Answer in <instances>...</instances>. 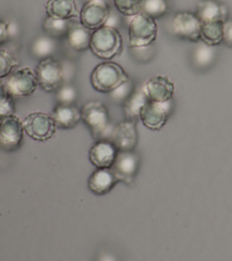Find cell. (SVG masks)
Segmentation results:
<instances>
[{
  "instance_id": "13",
  "label": "cell",
  "mask_w": 232,
  "mask_h": 261,
  "mask_svg": "<svg viewBox=\"0 0 232 261\" xmlns=\"http://www.w3.org/2000/svg\"><path fill=\"white\" fill-rule=\"evenodd\" d=\"M142 90L149 100L155 102L170 101L175 91L174 83L165 75H157L150 79Z\"/></svg>"
},
{
  "instance_id": "25",
  "label": "cell",
  "mask_w": 232,
  "mask_h": 261,
  "mask_svg": "<svg viewBox=\"0 0 232 261\" xmlns=\"http://www.w3.org/2000/svg\"><path fill=\"white\" fill-rule=\"evenodd\" d=\"M193 62L196 66L207 67L214 62L215 59V50L213 46H209L201 41H198V44L194 48Z\"/></svg>"
},
{
  "instance_id": "23",
  "label": "cell",
  "mask_w": 232,
  "mask_h": 261,
  "mask_svg": "<svg viewBox=\"0 0 232 261\" xmlns=\"http://www.w3.org/2000/svg\"><path fill=\"white\" fill-rule=\"evenodd\" d=\"M70 19H61L54 18L51 16H47L43 23V29L46 34L53 38L58 39L67 36L69 28H70Z\"/></svg>"
},
{
  "instance_id": "27",
  "label": "cell",
  "mask_w": 232,
  "mask_h": 261,
  "mask_svg": "<svg viewBox=\"0 0 232 261\" xmlns=\"http://www.w3.org/2000/svg\"><path fill=\"white\" fill-rule=\"evenodd\" d=\"M115 8L123 15L133 16L141 12L142 0H113Z\"/></svg>"
},
{
  "instance_id": "10",
  "label": "cell",
  "mask_w": 232,
  "mask_h": 261,
  "mask_svg": "<svg viewBox=\"0 0 232 261\" xmlns=\"http://www.w3.org/2000/svg\"><path fill=\"white\" fill-rule=\"evenodd\" d=\"M22 121L16 115L6 116L0 119V145L5 150L17 149L23 138Z\"/></svg>"
},
{
  "instance_id": "34",
  "label": "cell",
  "mask_w": 232,
  "mask_h": 261,
  "mask_svg": "<svg viewBox=\"0 0 232 261\" xmlns=\"http://www.w3.org/2000/svg\"><path fill=\"white\" fill-rule=\"evenodd\" d=\"M10 98H11V96L8 94L5 84L0 81V106L2 104H4L6 101H8Z\"/></svg>"
},
{
  "instance_id": "24",
  "label": "cell",
  "mask_w": 232,
  "mask_h": 261,
  "mask_svg": "<svg viewBox=\"0 0 232 261\" xmlns=\"http://www.w3.org/2000/svg\"><path fill=\"white\" fill-rule=\"evenodd\" d=\"M56 49L55 40L49 36L38 37L32 44V54L40 60L51 57Z\"/></svg>"
},
{
  "instance_id": "32",
  "label": "cell",
  "mask_w": 232,
  "mask_h": 261,
  "mask_svg": "<svg viewBox=\"0 0 232 261\" xmlns=\"http://www.w3.org/2000/svg\"><path fill=\"white\" fill-rule=\"evenodd\" d=\"M13 114H14V104L11 97L8 101H6L4 104L0 106V119Z\"/></svg>"
},
{
  "instance_id": "5",
  "label": "cell",
  "mask_w": 232,
  "mask_h": 261,
  "mask_svg": "<svg viewBox=\"0 0 232 261\" xmlns=\"http://www.w3.org/2000/svg\"><path fill=\"white\" fill-rule=\"evenodd\" d=\"M8 94L13 97L31 96L39 86L36 72L30 67H21L13 70L4 82Z\"/></svg>"
},
{
  "instance_id": "3",
  "label": "cell",
  "mask_w": 232,
  "mask_h": 261,
  "mask_svg": "<svg viewBox=\"0 0 232 261\" xmlns=\"http://www.w3.org/2000/svg\"><path fill=\"white\" fill-rule=\"evenodd\" d=\"M81 120L91 129L94 138L98 140H109L112 125L106 106L99 101H91L80 109Z\"/></svg>"
},
{
  "instance_id": "9",
  "label": "cell",
  "mask_w": 232,
  "mask_h": 261,
  "mask_svg": "<svg viewBox=\"0 0 232 261\" xmlns=\"http://www.w3.org/2000/svg\"><path fill=\"white\" fill-rule=\"evenodd\" d=\"M110 6L105 0H88L79 13L80 23L91 31L105 25L110 16Z\"/></svg>"
},
{
  "instance_id": "26",
  "label": "cell",
  "mask_w": 232,
  "mask_h": 261,
  "mask_svg": "<svg viewBox=\"0 0 232 261\" xmlns=\"http://www.w3.org/2000/svg\"><path fill=\"white\" fill-rule=\"evenodd\" d=\"M141 12L154 19L161 18L169 12V5L166 0H142Z\"/></svg>"
},
{
  "instance_id": "29",
  "label": "cell",
  "mask_w": 232,
  "mask_h": 261,
  "mask_svg": "<svg viewBox=\"0 0 232 261\" xmlns=\"http://www.w3.org/2000/svg\"><path fill=\"white\" fill-rule=\"evenodd\" d=\"M77 98L76 89L71 85L63 84L56 91V99L58 104L62 105H73Z\"/></svg>"
},
{
  "instance_id": "14",
  "label": "cell",
  "mask_w": 232,
  "mask_h": 261,
  "mask_svg": "<svg viewBox=\"0 0 232 261\" xmlns=\"http://www.w3.org/2000/svg\"><path fill=\"white\" fill-rule=\"evenodd\" d=\"M108 141L113 143L118 151H131L136 143L134 121H123L113 127Z\"/></svg>"
},
{
  "instance_id": "28",
  "label": "cell",
  "mask_w": 232,
  "mask_h": 261,
  "mask_svg": "<svg viewBox=\"0 0 232 261\" xmlns=\"http://www.w3.org/2000/svg\"><path fill=\"white\" fill-rule=\"evenodd\" d=\"M18 64V61L7 50L0 49V79L8 76Z\"/></svg>"
},
{
  "instance_id": "20",
  "label": "cell",
  "mask_w": 232,
  "mask_h": 261,
  "mask_svg": "<svg viewBox=\"0 0 232 261\" xmlns=\"http://www.w3.org/2000/svg\"><path fill=\"white\" fill-rule=\"evenodd\" d=\"M92 33L91 30L86 29L81 23H71L67 34L70 47L78 52L86 50L90 48Z\"/></svg>"
},
{
  "instance_id": "16",
  "label": "cell",
  "mask_w": 232,
  "mask_h": 261,
  "mask_svg": "<svg viewBox=\"0 0 232 261\" xmlns=\"http://www.w3.org/2000/svg\"><path fill=\"white\" fill-rule=\"evenodd\" d=\"M195 14L201 23L227 20L228 10L225 5L216 0H201L196 5Z\"/></svg>"
},
{
  "instance_id": "19",
  "label": "cell",
  "mask_w": 232,
  "mask_h": 261,
  "mask_svg": "<svg viewBox=\"0 0 232 261\" xmlns=\"http://www.w3.org/2000/svg\"><path fill=\"white\" fill-rule=\"evenodd\" d=\"M46 13L54 18L71 19L77 15V6L75 0H48Z\"/></svg>"
},
{
  "instance_id": "12",
  "label": "cell",
  "mask_w": 232,
  "mask_h": 261,
  "mask_svg": "<svg viewBox=\"0 0 232 261\" xmlns=\"http://www.w3.org/2000/svg\"><path fill=\"white\" fill-rule=\"evenodd\" d=\"M169 101L155 102L149 100L141 108L139 117L142 123L151 129L161 128L168 117Z\"/></svg>"
},
{
  "instance_id": "8",
  "label": "cell",
  "mask_w": 232,
  "mask_h": 261,
  "mask_svg": "<svg viewBox=\"0 0 232 261\" xmlns=\"http://www.w3.org/2000/svg\"><path fill=\"white\" fill-rule=\"evenodd\" d=\"M201 24L196 14L189 11L177 12L171 20L172 31L178 38L195 43L199 41Z\"/></svg>"
},
{
  "instance_id": "1",
  "label": "cell",
  "mask_w": 232,
  "mask_h": 261,
  "mask_svg": "<svg viewBox=\"0 0 232 261\" xmlns=\"http://www.w3.org/2000/svg\"><path fill=\"white\" fill-rule=\"evenodd\" d=\"M128 80L129 76L123 67L112 61L98 64L91 73L93 88L101 93H111Z\"/></svg>"
},
{
  "instance_id": "17",
  "label": "cell",
  "mask_w": 232,
  "mask_h": 261,
  "mask_svg": "<svg viewBox=\"0 0 232 261\" xmlns=\"http://www.w3.org/2000/svg\"><path fill=\"white\" fill-rule=\"evenodd\" d=\"M118 178L113 172V170L109 168H98L96 171L92 173L89 178V189L97 194L104 195L110 192L115 185L117 184Z\"/></svg>"
},
{
  "instance_id": "22",
  "label": "cell",
  "mask_w": 232,
  "mask_h": 261,
  "mask_svg": "<svg viewBox=\"0 0 232 261\" xmlns=\"http://www.w3.org/2000/svg\"><path fill=\"white\" fill-rule=\"evenodd\" d=\"M149 101L142 89L132 92L124 101V111L128 118L135 119L139 116L141 108Z\"/></svg>"
},
{
  "instance_id": "18",
  "label": "cell",
  "mask_w": 232,
  "mask_h": 261,
  "mask_svg": "<svg viewBox=\"0 0 232 261\" xmlns=\"http://www.w3.org/2000/svg\"><path fill=\"white\" fill-rule=\"evenodd\" d=\"M52 117L57 127L72 128L81 119V114L80 110L74 105L58 104L52 113Z\"/></svg>"
},
{
  "instance_id": "15",
  "label": "cell",
  "mask_w": 232,
  "mask_h": 261,
  "mask_svg": "<svg viewBox=\"0 0 232 261\" xmlns=\"http://www.w3.org/2000/svg\"><path fill=\"white\" fill-rule=\"evenodd\" d=\"M118 150L113 143L100 140L90 150V160L98 168H109L112 166Z\"/></svg>"
},
{
  "instance_id": "33",
  "label": "cell",
  "mask_w": 232,
  "mask_h": 261,
  "mask_svg": "<svg viewBox=\"0 0 232 261\" xmlns=\"http://www.w3.org/2000/svg\"><path fill=\"white\" fill-rule=\"evenodd\" d=\"M9 34V24L6 21L0 19V45L4 44L8 40Z\"/></svg>"
},
{
  "instance_id": "11",
  "label": "cell",
  "mask_w": 232,
  "mask_h": 261,
  "mask_svg": "<svg viewBox=\"0 0 232 261\" xmlns=\"http://www.w3.org/2000/svg\"><path fill=\"white\" fill-rule=\"evenodd\" d=\"M138 167V157L132 151H118L116 158L110 167L118 180L130 184Z\"/></svg>"
},
{
  "instance_id": "6",
  "label": "cell",
  "mask_w": 232,
  "mask_h": 261,
  "mask_svg": "<svg viewBox=\"0 0 232 261\" xmlns=\"http://www.w3.org/2000/svg\"><path fill=\"white\" fill-rule=\"evenodd\" d=\"M24 133L32 139L45 142L52 139L56 133V124L52 117L45 112H33L22 121Z\"/></svg>"
},
{
  "instance_id": "31",
  "label": "cell",
  "mask_w": 232,
  "mask_h": 261,
  "mask_svg": "<svg viewBox=\"0 0 232 261\" xmlns=\"http://www.w3.org/2000/svg\"><path fill=\"white\" fill-rule=\"evenodd\" d=\"M223 42L232 46V20L227 19L223 22Z\"/></svg>"
},
{
  "instance_id": "4",
  "label": "cell",
  "mask_w": 232,
  "mask_h": 261,
  "mask_svg": "<svg viewBox=\"0 0 232 261\" xmlns=\"http://www.w3.org/2000/svg\"><path fill=\"white\" fill-rule=\"evenodd\" d=\"M156 19L139 12L132 16L128 25L129 45L131 48L150 46L157 38Z\"/></svg>"
},
{
  "instance_id": "21",
  "label": "cell",
  "mask_w": 232,
  "mask_h": 261,
  "mask_svg": "<svg viewBox=\"0 0 232 261\" xmlns=\"http://www.w3.org/2000/svg\"><path fill=\"white\" fill-rule=\"evenodd\" d=\"M199 41L209 46H218L223 42V22L213 21L201 24Z\"/></svg>"
},
{
  "instance_id": "7",
  "label": "cell",
  "mask_w": 232,
  "mask_h": 261,
  "mask_svg": "<svg viewBox=\"0 0 232 261\" xmlns=\"http://www.w3.org/2000/svg\"><path fill=\"white\" fill-rule=\"evenodd\" d=\"M36 75L39 86L49 93L56 92L64 84L62 65L52 57L40 60L36 68Z\"/></svg>"
},
{
  "instance_id": "30",
  "label": "cell",
  "mask_w": 232,
  "mask_h": 261,
  "mask_svg": "<svg viewBox=\"0 0 232 261\" xmlns=\"http://www.w3.org/2000/svg\"><path fill=\"white\" fill-rule=\"evenodd\" d=\"M132 85L130 81H126L121 86H119L117 89H115L113 92H111L112 97L117 101H125L128 96L132 93Z\"/></svg>"
},
{
  "instance_id": "2",
  "label": "cell",
  "mask_w": 232,
  "mask_h": 261,
  "mask_svg": "<svg viewBox=\"0 0 232 261\" xmlns=\"http://www.w3.org/2000/svg\"><path fill=\"white\" fill-rule=\"evenodd\" d=\"M90 49L101 59H112L121 52L122 37L116 28L103 25L93 31Z\"/></svg>"
}]
</instances>
